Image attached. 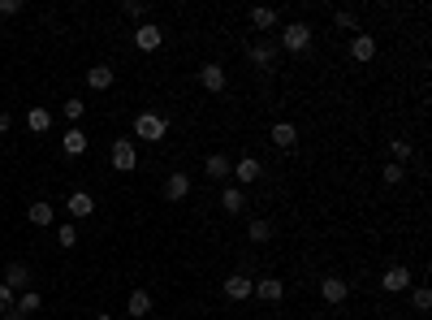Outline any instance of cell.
<instances>
[{
  "instance_id": "cell-7",
  "label": "cell",
  "mask_w": 432,
  "mask_h": 320,
  "mask_svg": "<svg viewBox=\"0 0 432 320\" xmlns=\"http://www.w3.org/2000/svg\"><path fill=\"white\" fill-rule=\"evenodd\" d=\"M247 57H251V66L255 70H273V61H277V43L273 39H255L247 48Z\"/></svg>"
},
{
  "instance_id": "cell-9",
  "label": "cell",
  "mask_w": 432,
  "mask_h": 320,
  "mask_svg": "<svg viewBox=\"0 0 432 320\" xmlns=\"http://www.w3.org/2000/svg\"><path fill=\"white\" fill-rule=\"evenodd\" d=\"M350 57H355L359 66H367V61L376 57V35H372V30H359V35L350 39Z\"/></svg>"
},
{
  "instance_id": "cell-32",
  "label": "cell",
  "mask_w": 432,
  "mask_h": 320,
  "mask_svg": "<svg viewBox=\"0 0 432 320\" xmlns=\"http://www.w3.org/2000/svg\"><path fill=\"white\" fill-rule=\"evenodd\" d=\"M56 243H61V247H78V230L70 226V221H65V226H61V234H56Z\"/></svg>"
},
{
  "instance_id": "cell-26",
  "label": "cell",
  "mask_w": 432,
  "mask_h": 320,
  "mask_svg": "<svg viewBox=\"0 0 432 320\" xmlns=\"http://www.w3.org/2000/svg\"><path fill=\"white\" fill-rule=\"evenodd\" d=\"M411 139H389V156H393V165H407V160H411Z\"/></svg>"
},
{
  "instance_id": "cell-5",
  "label": "cell",
  "mask_w": 432,
  "mask_h": 320,
  "mask_svg": "<svg viewBox=\"0 0 432 320\" xmlns=\"http://www.w3.org/2000/svg\"><path fill=\"white\" fill-rule=\"evenodd\" d=\"M220 290H225V299L243 303V299H251V294H255V277H247V273H229L225 281H220Z\"/></svg>"
},
{
  "instance_id": "cell-12",
  "label": "cell",
  "mask_w": 432,
  "mask_h": 320,
  "mask_svg": "<svg viewBox=\"0 0 432 320\" xmlns=\"http://www.w3.org/2000/svg\"><path fill=\"white\" fill-rule=\"evenodd\" d=\"M380 286H385L389 294H402L407 286H411V268H407V264H393V268H385V277H380Z\"/></svg>"
},
{
  "instance_id": "cell-31",
  "label": "cell",
  "mask_w": 432,
  "mask_h": 320,
  "mask_svg": "<svg viewBox=\"0 0 432 320\" xmlns=\"http://www.w3.org/2000/svg\"><path fill=\"white\" fill-rule=\"evenodd\" d=\"M61 113H65L70 121H78V117L87 113V104H83V100H65V104H61Z\"/></svg>"
},
{
  "instance_id": "cell-21",
  "label": "cell",
  "mask_w": 432,
  "mask_h": 320,
  "mask_svg": "<svg viewBox=\"0 0 432 320\" xmlns=\"http://www.w3.org/2000/svg\"><path fill=\"white\" fill-rule=\"evenodd\" d=\"M125 312H130L134 320H143V316L152 312V294H147V290H130V299H125Z\"/></svg>"
},
{
  "instance_id": "cell-15",
  "label": "cell",
  "mask_w": 432,
  "mask_h": 320,
  "mask_svg": "<svg viewBox=\"0 0 432 320\" xmlns=\"http://www.w3.org/2000/svg\"><path fill=\"white\" fill-rule=\"evenodd\" d=\"M255 294L264 303H281L285 299V281L281 277H255Z\"/></svg>"
},
{
  "instance_id": "cell-11",
  "label": "cell",
  "mask_w": 432,
  "mask_h": 320,
  "mask_svg": "<svg viewBox=\"0 0 432 320\" xmlns=\"http://www.w3.org/2000/svg\"><path fill=\"white\" fill-rule=\"evenodd\" d=\"M268 139H273V148H281V152H290L294 143H298V126L294 121H277L273 130H268Z\"/></svg>"
},
{
  "instance_id": "cell-24",
  "label": "cell",
  "mask_w": 432,
  "mask_h": 320,
  "mask_svg": "<svg viewBox=\"0 0 432 320\" xmlns=\"http://www.w3.org/2000/svg\"><path fill=\"white\" fill-rule=\"evenodd\" d=\"M247 238H251L255 247H260V243H268V238H273V221H268V217H255L251 226H247Z\"/></svg>"
},
{
  "instance_id": "cell-10",
  "label": "cell",
  "mask_w": 432,
  "mask_h": 320,
  "mask_svg": "<svg viewBox=\"0 0 432 320\" xmlns=\"http://www.w3.org/2000/svg\"><path fill=\"white\" fill-rule=\"evenodd\" d=\"M134 43L143 48V52H156V48H160V43H165V30H160L156 22H143V26L134 30Z\"/></svg>"
},
{
  "instance_id": "cell-28",
  "label": "cell",
  "mask_w": 432,
  "mask_h": 320,
  "mask_svg": "<svg viewBox=\"0 0 432 320\" xmlns=\"http://www.w3.org/2000/svg\"><path fill=\"white\" fill-rule=\"evenodd\" d=\"M121 18H130V22L143 26V18H147V5H138V0H125V5H121Z\"/></svg>"
},
{
  "instance_id": "cell-27",
  "label": "cell",
  "mask_w": 432,
  "mask_h": 320,
  "mask_svg": "<svg viewBox=\"0 0 432 320\" xmlns=\"http://www.w3.org/2000/svg\"><path fill=\"white\" fill-rule=\"evenodd\" d=\"M39 303H43V299H39V290H22V294H18V303H13V308L30 316V312H39Z\"/></svg>"
},
{
  "instance_id": "cell-35",
  "label": "cell",
  "mask_w": 432,
  "mask_h": 320,
  "mask_svg": "<svg viewBox=\"0 0 432 320\" xmlns=\"http://www.w3.org/2000/svg\"><path fill=\"white\" fill-rule=\"evenodd\" d=\"M0 312H13V290L0 281Z\"/></svg>"
},
{
  "instance_id": "cell-30",
  "label": "cell",
  "mask_w": 432,
  "mask_h": 320,
  "mask_svg": "<svg viewBox=\"0 0 432 320\" xmlns=\"http://www.w3.org/2000/svg\"><path fill=\"white\" fill-rule=\"evenodd\" d=\"M380 178H385L389 186H398V182H407V165H393V160H389V165H385V169H380Z\"/></svg>"
},
{
  "instance_id": "cell-4",
  "label": "cell",
  "mask_w": 432,
  "mask_h": 320,
  "mask_svg": "<svg viewBox=\"0 0 432 320\" xmlns=\"http://www.w3.org/2000/svg\"><path fill=\"white\" fill-rule=\"evenodd\" d=\"M346 294H350V281H346V277H338V273L320 277V299H325V303L342 308V303H346Z\"/></svg>"
},
{
  "instance_id": "cell-25",
  "label": "cell",
  "mask_w": 432,
  "mask_h": 320,
  "mask_svg": "<svg viewBox=\"0 0 432 320\" xmlns=\"http://www.w3.org/2000/svg\"><path fill=\"white\" fill-rule=\"evenodd\" d=\"M26 126H30L35 134H48V130H52V113H48V108H30V113H26Z\"/></svg>"
},
{
  "instance_id": "cell-1",
  "label": "cell",
  "mask_w": 432,
  "mask_h": 320,
  "mask_svg": "<svg viewBox=\"0 0 432 320\" xmlns=\"http://www.w3.org/2000/svg\"><path fill=\"white\" fill-rule=\"evenodd\" d=\"M311 35H316V30H311L307 22H285L281 35H277V48H285V52H307V48H311Z\"/></svg>"
},
{
  "instance_id": "cell-3",
  "label": "cell",
  "mask_w": 432,
  "mask_h": 320,
  "mask_svg": "<svg viewBox=\"0 0 432 320\" xmlns=\"http://www.w3.org/2000/svg\"><path fill=\"white\" fill-rule=\"evenodd\" d=\"M165 130H169V117H160V113H138L134 117V139H143V143H160Z\"/></svg>"
},
{
  "instance_id": "cell-37",
  "label": "cell",
  "mask_w": 432,
  "mask_h": 320,
  "mask_svg": "<svg viewBox=\"0 0 432 320\" xmlns=\"http://www.w3.org/2000/svg\"><path fill=\"white\" fill-rule=\"evenodd\" d=\"M5 320H26V312H18V308H13V312H5Z\"/></svg>"
},
{
  "instance_id": "cell-14",
  "label": "cell",
  "mask_w": 432,
  "mask_h": 320,
  "mask_svg": "<svg viewBox=\"0 0 432 320\" xmlns=\"http://www.w3.org/2000/svg\"><path fill=\"white\" fill-rule=\"evenodd\" d=\"M186 195H190V173H169V178H165V199L182 203Z\"/></svg>"
},
{
  "instance_id": "cell-33",
  "label": "cell",
  "mask_w": 432,
  "mask_h": 320,
  "mask_svg": "<svg viewBox=\"0 0 432 320\" xmlns=\"http://www.w3.org/2000/svg\"><path fill=\"white\" fill-rule=\"evenodd\" d=\"M333 22H338L342 30H355V35H359V18H355V13H333Z\"/></svg>"
},
{
  "instance_id": "cell-19",
  "label": "cell",
  "mask_w": 432,
  "mask_h": 320,
  "mask_svg": "<svg viewBox=\"0 0 432 320\" xmlns=\"http://www.w3.org/2000/svg\"><path fill=\"white\" fill-rule=\"evenodd\" d=\"M65 208H70V217H78V221H83V217H95V199L87 195V190H74Z\"/></svg>"
},
{
  "instance_id": "cell-18",
  "label": "cell",
  "mask_w": 432,
  "mask_h": 320,
  "mask_svg": "<svg viewBox=\"0 0 432 320\" xmlns=\"http://www.w3.org/2000/svg\"><path fill=\"white\" fill-rule=\"evenodd\" d=\"M26 221H30V226H39V230H48V226L56 221V208L39 199V203H30V208H26Z\"/></svg>"
},
{
  "instance_id": "cell-16",
  "label": "cell",
  "mask_w": 432,
  "mask_h": 320,
  "mask_svg": "<svg viewBox=\"0 0 432 320\" xmlns=\"http://www.w3.org/2000/svg\"><path fill=\"white\" fill-rule=\"evenodd\" d=\"M234 178L243 182V186H251V182H260V178H264V165H260L255 156H243V160L234 165Z\"/></svg>"
},
{
  "instance_id": "cell-2",
  "label": "cell",
  "mask_w": 432,
  "mask_h": 320,
  "mask_svg": "<svg viewBox=\"0 0 432 320\" xmlns=\"http://www.w3.org/2000/svg\"><path fill=\"white\" fill-rule=\"evenodd\" d=\"M108 160H113L117 173H134V169H138V148H134V139H113Z\"/></svg>"
},
{
  "instance_id": "cell-6",
  "label": "cell",
  "mask_w": 432,
  "mask_h": 320,
  "mask_svg": "<svg viewBox=\"0 0 432 320\" xmlns=\"http://www.w3.org/2000/svg\"><path fill=\"white\" fill-rule=\"evenodd\" d=\"M225 83H229L225 66H216V61H207V66H199V87H203V91L220 95V91H225Z\"/></svg>"
},
{
  "instance_id": "cell-17",
  "label": "cell",
  "mask_w": 432,
  "mask_h": 320,
  "mask_svg": "<svg viewBox=\"0 0 432 320\" xmlns=\"http://www.w3.org/2000/svg\"><path fill=\"white\" fill-rule=\"evenodd\" d=\"M5 286H9V290H13V294H22V290H30V268H26V264H18V260H13V264L5 268Z\"/></svg>"
},
{
  "instance_id": "cell-13",
  "label": "cell",
  "mask_w": 432,
  "mask_h": 320,
  "mask_svg": "<svg viewBox=\"0 0 432 320\" xmlns=\"http://www.w3.org/2000/svg\"><path fill=\"white\" fill-rule=\"evenodd\" d=\"M91 148V139H87V130H78V126H70L65 134H61V152L65 156H83Z\"/></svg>"
},
{
  "instance_id": "cell-29",
  "label": "cell",
  "mask_w": 432,
  "mask_h": 320,
  "mask_svg": "<svg viewBox=\"0 0 432 320\" xmlns=\"http://www.w3.org/2000/svg\"><path fill=\"white\" fill-rule=\"evenodd\" d=\"M411 308H415V312H428V308H432V290H428V286H415Z\"/></svg>"
},
{
  "instance_id": "cell-34",
  "label": "cell",
  "mask_w": 432,
  "mask_h": 320,
  "mask_svg": "<svg viewBox=\"0 0 432 320\" xmlns=\"http://www.w3.org/2000/svg\"><path fill=\"white\" fill-rule=\"evenodd\" d=\"M13 13H22V0H0V18H13Z\"/></svg>"
},
{
  "instance_id": "cell-22",
  "label": "cell",
  "mask_w": 432,
  "mask_h": 320,
  "mask_svg": "<svg viewBox=\"0 0 432 320\" xmlns=\"http://www.w3.org/2000/svg\"><path fill=\"white\" fill-rule=\"evenodd\" d=\"M251 26L255 30H277L281 26V13L277 9H251Z\"/></svg>"
},
{
  "instance_id": "cell-23",
  "label": "cell",
  "mask_w": 432,
  "mask_h": 320,
  "mask_svg": "<svg viewBox=\"0 0 432 320\" xmlns=\"http://www.w3.org/2000/svg\"><path fill=\"white\" fill-rule=\"evenodd\" d=\"M113 70H108V66H95V70H87V87L91 91H108V87H113Z\"/></svg>"
},
{
  "instance_id": "cell-38",
  "label": "cell",
  "mask_w": 432,
  "mask_h": 320,
  "mask_svg": "<svg viewBox=\"0 0 432 320\" xmlns=\"http://www.w3.org/2000/svg\"><path fill=\"white\" fill-rule=\"evenodd\" d=\"M95 320H113V316H95Z\"/></svg>"
},
{
  "instance_id": "cell-20",
  "label": "cell",
  "mask_w": 432,
  "mask_h": 320,
  "mask_svg": "<svg viewBox=\"0 0 432 320\" xmlns=\"http://www.w3.org/2000/svg\"><path fill=\"white\" fill-rule=\"evenodd\" d=\"M220 208H225L229 217H238V212H243V208H247L243 186H225V190H220Z\"/></svg>"
},
{
  "instance_id": "cell-39",
  "label": "cell",
  "mask_w": 432,
  "mask_h": 320,
  "mask_svg": "<svg viewBox=\"0 0 432 320\" xmlns=\"http://www.w3.org/2000/svg\"><path fill=\"white\" fill-rule=\"evenodd\" d=\"M0 39H5V30H0Z\"/></svg>"
},
{
  "instance_id": "cell-8",
  "label": "cell",
  "mask_w": 432,
  "mask_h": 320,
  "mask_svg": "<svg viewBox=\"0 0 432 320\" xmlns=\"http://www.w3.org/2000/svg\"><path fill=\"white\" fill-rule=\"evenodd\" d=\"M203 173H207L212 182H229V178H234V160H229L225 152H212V156L203 160Z\"/></svg>"
},
{
  "instance_id": "cell-36",
  "label": "cell",
  "mask_w": 432,
  "mask_h": 320,
  "mask_svg": "<svg viewBox=\"0 0 432 320\" xmlns=\"http://www.w3.org/2000/svg\"><path fill=\"white\" fill-rule=\"evenodd\" d=\"M9 126H13V117H9V113H0V134H5Z\"/></svg>"
}]
</instances>
